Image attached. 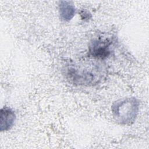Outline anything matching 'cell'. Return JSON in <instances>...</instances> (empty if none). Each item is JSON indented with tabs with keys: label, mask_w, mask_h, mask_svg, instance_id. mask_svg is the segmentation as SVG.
I'll return each mask as SVG.
<instances>
[{
	"label": "cell",
	"mask_w": 149,
	"mask_h": 149,
	"mask_svg": "<svg viewBox=\"0 0 149 149\" xmlns=\"http://www.w3.org/2000/svg\"><path fill=\"white\" fill-rule=\"evenodd\" d=\"M0 130L1 132L8 131L13 126L16 120V114L13 110L8 107L1 109Z\"/></svg>",
	"instance_id": "cell-3"
},
{
	"label": "cell",
	"mask_w": 149,
	"mask_h": 149,
	"mask_svg": "<svg viewBox=\"0 0 149 149\" xmlns=\"http://www.w3.org/2000/svg\"><path fill=\"white\" fill-rule=\"evenodd\" d=\"M111 44L112 42L109 39L95 40L90 47V54L94 58L105 59L110 55Z\"/></svg>",
	"instance_id": "cell-2"
},
{
	"label": "cell",
	"mask_w": 149,
	"mask_h": 149,
	"mask_svg": "<svg viewBox=\"0 0 149 149\" xmlns=\"http://www.w3.org/2000/svg\"><path fill=\"white\" fill-rule=\"evenodd\" d=\"M76 13L74 4L68 1H61L59 3V14L61 20L69 22L72 19Z\"/></svg>",
	"instance_id": "cell-4"
},
{
	"label": "cell",
	"mask_w": 149,
	"mask_h": 149,
	"mask_svg": "<svg viewBox=\"0 0 149 149\" xmlns=\"http://www.w3.org/2000/svg\"><path fill=\"white\" fill-rule=\"evenodd\" d=\"M140 103L135 97L119 100L112 105L111 110L113 118L120 125L133 123L139 111Z\"/></svg>",
	"instance_id": "cell-1"
}]
</instances>
